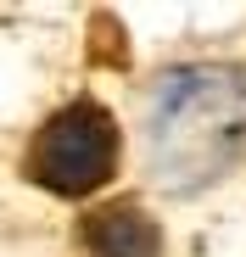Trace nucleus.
Instances as JSON below:
<instances>
[{
  "label": "nucleus",
  "mask_w": 246,
  "mask_h": 257,
  "mask_svg": "<svg viewBox=\"0 0 246 257\" xmlns=\"http://www.w3.org/2000/svg\"><path fill=\"white\" fill-rule=\"evenodd\" d=\"M117 123L95 101H67L39 123L28 146V179L45 185L51 196H90L117 174Z\"/></svg>",
  "instance_id": "nucleus-2"
},
{
  "label": "nucleus",
  "mask_w": 246,
  "mask_h": 257,
  "mask_svg": "<svg viewBox=\"0 0 246 257\" xmlns=\"http://www.w3.org/2000/svg\"><path fill=\"white\" fill-rule=\"evenodd\" d=\"M146 140L151 174H162V185L190 190L201 179H218L246 146V67H168L151 90Z\"/></svg>",
  "instance_id": "nucleus-1"
},
{
  "label": "nucleus",
  "mask_w": 246,
  "mask_h": 257,
  "mask_svg": "<svg viewBox=\"0 0 246 257\" xmlns=\"http://www.w3.org/2000/svg\"><path fill=\"white\" fill-rule=\"evenodd\" d=\"M78 246L84 257H162V229L151 224V212L135 201L95 207L78 224Z\"/></svg>",
  "instance_id": "nucleus-3"
}]
</instances>
